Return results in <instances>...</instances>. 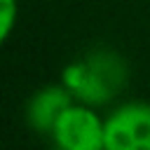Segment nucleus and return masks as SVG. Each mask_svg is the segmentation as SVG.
Here are the masks:
<instances>
[{
  "label": "nucleus",
  "instance_id": "obj_2",
  "mask_svg": "<svg viewBox=\"0 0 150 150\" xmlns=\"http://www.w3.org/2000/svg\"><path fill=\"white\" fill-rule=\"evenodd\" d=\"M49 136L59 150H105V117L94 105L73 101L59 115Z\"/></svg>",
  "mask_w": 150,
  "mask_h": 150
},
{
  "label": "nucleus",
  "instance_id": "obj_1",
  "mask_svg": "<svg viewBox=\"0 0 150 150\" xmlns=\"http://www.w3.org/2000/svg\"><path fill=\"white\" fill-rule=\"evenodd\" d=\"M127 77L124 61L115 52H91L89 56L73 61L63 68L61 82L73 94L75 101L89 105H103L115 96Z\"/></svg>",
  "mask_w": 150,
  "mask_h": 150
},
{
  "label": "nucleus",
  "instance_id": "obj_3",
  "mask_svg": "<svg viewBox=\"0 0 150 150\" xmlns=\"http://www.w3.org/2000/svg\"><path fill=\"white\" fill-rule=\"evenodd\" d=\"M105 150H150L148 101H127L105 117Z\"/></svg>",
  "mask_w": 150,
  "mask_h": 150
},
{
  "label": "nucleus",
  "instance_id": "obj_5",
  "mask_svg": "<svg viewBox=\"0 0 150 150\" xmlns=\"http://www.w3.org/2000/svg\"><path fill=\"white\" fill-rule=\"evenodd\" d=\"M0 14H2V21H0V40L5 42L16 23V14H19V2L16 0H0Z\"/></svg>",
  "mask_w": 150,
  "mask_h": 150
},
{
  "label": "nucleus",
  "instance_id": "obj_4",
  "mask_svg": "<svg viewBox=\"0 0 150 150\" xmlns=\"http://www.w3.org/2000/svg\"><path fill=\"white\" fill-rule=\"evenodd\" d=\"M73 94L66 89V84H47L38 89L28 103H26V122L30 129L40 134H52L59 115L73 103Z\"/></svg>",
  "mask_w": 150,
  "mask_h": 150
}]
</instances>
